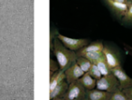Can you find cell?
Masks as SVG:
<instances>
[{"label":"cell","mask_w":132,"mask_h":100,"mask_svg":"<svg viewBox=\"0 0 132 100\" xmlns=\"http://www.w3.org/2000/svg\"><path fill=\"white\" fill-rule=\"evenodd\" d=\"M110 100H129V98L123 92L122 89L119 88L114 92L110 93Z\"/></svg>","instance_id":"e0dca14e"},{"label":"cell","mask_w":132,"mask_h":100,"mask_svg":"<svg viewBox=\"0 0 132 100\" xmlns=\"http://www.w3.org/2000/svg\"><path fill=\"white\" fill-rule=\"evenodd\" d=\"M53 52L57 59L60 69L62 70H66L74 62H76L78 56L75 51L70 50L66 46H64L57 37L53 39Z\"/></svg>","instance_id":"6da1fadb"},{"label":"cell","mask_w":132,"mask_h":100,"mask_svg":"<svg viewBox=\"0 0 132 100\" xmlns=\"http://www.w3.org/2000/svg\"><path fill=\"white\" fill-rule=\"evenodd\" d=\"M113 1H117V2H122V3H130L128 0H113Z\"/></svg>","instance_id":"7402d4cb"},{"label":"cell","mask_w":132,"mask_h":100,"mask_svg":"<svg viewBox=\"0 0 132 100\" xmlns=\"http://www.w3.org/2000/svg\"><path fill=\"white\" fill-rule=\"evenodd\" d=\"M128 1H130V2H132V0H128Z\"/></svg>","instance_id":"603a6c76"},{"label":"cell","mask_w":132,"mask_h":100,"mask_svg":"<svg viewBox=\"0 0 132 100\" xmlns=\"http://www.w3.org/2000/svg\"><path fill=\"white\" fill-rule=\"evenodd\" d=\"M104 45L101 41H94L92 43H89L86 46L80 49L77 52H102Z\"/></svg>","instance_id":"4fadbf2b"},{"label":"cell","mask_w":132,"mask_h":100,"mask_svg":"<svg viewBox=\"0 0 132 100\" xmlns=\"http://www.w3.org/2000/svg\"><path fill=\"white\" fill-rule=\"evenodd\" d=\"M69 87V83L66 80H63L61 84H59L57 87H55L52 91L49 92V98L52 100L62 99L67 92Z\"/></svg>","instance_id":"ba28073f"},{"label":"cell","mask_w":132,"mask_h":100,"mask_svg":"<svg viewBox=\"0 0 132 100\" xmlns=\"http://www.w3.org/2000/svg\"><path fill=\"white\" fill-rule=\"evenodd\" d=\"M111 72L117 77V79L119 80V88L120 89H124L127 88V87H132V78L125 72L124 69L121 67L111 69Z\"/></svg>","instance_id":"5b68a950"},{"label":"cell","mask_w":132,"mask_h":100,"mask_svg":"<svg viewBox=\"0 0 132 100\" xmlns=\"http://www.w3.org/2000/svg\"><path fill=\"white\" fill-rule=\"evenodd\" d=\"M63 80H65V73H64V70L59 69L58 71H56L54 74L50 76L49 92L53 90L55 87H57L59 84L62 83Z\"/></svg>","instance_id":"8fae6325"},{"label":"cell","mask_w":132,"mask_h":100,"mask_svg":"<svg viewBox=\"0 0 132 100\" xmlns=\"http://www.w3.org/2000/svg\"><path fill=\"white\" fill-rule=\"evenodd\" d=\"M88 73L90 75V76H92V77L95 78L96 80L100 79V78H101V76H102V75H101V71H100V69L98 68L97 65H96V64H94V63L92 64V67H90V68L89 69Z\"/></svg>","instance_id":"ac0fdd59"},{"label":"cell","mask_w":132,"mask_h":100,"mask_svg":"<svg viewBox=\"0 0 132 100\" xmlns=\"http://www.w3.org/2000/svg\"><path fill=\"white\" fill-rule=\"evenodd\" d=\"M96 88L110 93L114 92V91L119 89V80L112 73L110 75H107V76H102L100 79L97 80Z\"/></svg>","instance_id":"277c9868"},{"label":"cell","mask_w":132,"mask_h":100,"mask_svg":"<svg viewBox=\"0 0 132 100\" xmlns=\"http://www.w3.org/2000/svg\"><path fill=\"white\" fill-rule=\"evenodd\" d=\"M56 37L62 43L64 46H66L67 48H69L70 50L72 51H79L80 49L83 48L84 46H86L87 45L90 43L89 39L86 38H71V37H65V35H62V34L58 33L56 34Z\"/></svg>","instance_id":"3957f363"},{"label":"cell","mask_w":132,"mask_h":100,"mask_svg":"<svg viewBox=\"0 0 132 100\" xmlns=\"http://www.w3.org/2000/svg\"><path fill=\"white\" fill-rule=\"evenodd\" d=\"M123 21L126 23H132V2L128 6V11L123 16Z\"/></svg>","instance_id":"d6986e66"},{"label":"cell","mask_w":132,"mask_h":100,"mask_svg":"<svg viewBox=\"0 0 132 100\" xmlns=\"http://www.w3.org/2000/svg\"><path fill=\"white\" fill-rule=\"evenodd\" d=\"M87 98V89L81 85V83L77 80L73 83L69 84L67 92L65 93L64 100H83Z\"/></svg>","instance_id":"7a4b0ae2"},{"label":"cell","mask_w":132,"mask_h":100,"mask_svg":"<svg viewBox=\"0 0 132 100\" xmlns=\"http://www.w3.org/2000/svg\"><path fill=\"white\" fill-rule=\"evenodd\" d=\"M77 56H81L90 60L92 63H96L100 58L103 55L102 52H76Z\"/></svg>","instance_id":"9a60e30c"},{"label":"cell","mask_w":132,"mask_h":100,"mask_svg":"<svg viewBox=\"0 0 132 100\" xmlns=\"http://www.w3.org/2000/svg\"><path fill=\"white\" fill-rule=\"evenodd\" d=\"M94 64L97 65L98 68L100 69V71H101V73L102 76H107V75H110L112 73L111 69L110 68V67H109L108 63H107L106 59H105V58H104L103 55L99 58V59H98V61Z\"/></svg>","instance_id":"5bb4252c"},{"label":"cell","mask_w":132,"mask_h":100,"mask_svg":"<svg viewBox=\"0 0 132 100\" xmlns=\"http://www.w3.org/2000/svg\"><path fill=\"white\" fill-rule=\"evenodd\" d=\"M79 81L81 83V85L87 89V90H92L93 88H96V84L97 80L93 78L88 72H85L81 77L79 78Z\"/></svg>","instance_id":"7c38bea8"},{"label":"cell","mask_w":132,"mask_h":100,"mask_svg":"<svg viewBox=\"0 0 132 100\" xmlns=\"http://www.w3.org/2000/svg\"><path fill=\"white\" fill-rule=\"evenodd\" d=\"M102 53L110 69L121 67L120 60H119V56H117V54H116L110 47H109V46H104Z\"/></svg>","instance_id":"52a82bcc"},{"label":"cell","mask_w":132,"mask_h":100,"mask_svg":"<svg viewBox=\"0 0 132 100\" xmlns=\"http://www.w3.org/2000/svg\"><path fill=\"white\" fill-rule=\"evenodd\" d=\"M122 90H123V92L127 95V96L129 98V100H132V87H127V88H124V89H122Z\"/></svg>","instance_id":"44dd1931"},{"label":"cell","mask_w":132,"mask_h":100,"mask_svg":"<svg viewBox=\"0 0 132 100\" xmlns=\"http://www.w3.org/2000/svg\"><path fill=\"white\" fill-rule=\"evenodd\" d=\"M60 69L59 64L57 61H54L53 59H50V76L54 74L56 71Z\"/></svg>","instance_id":"ffe728a7"},{"label":"cell","mask_w":132,"mask_h":100,"mask_svg":"<svg viewBox=\"0 0 132 100\" xmlns=\"http://www.w3.org/2000/svg\"><path fill=\"white\" fill-rule=\"evenodd\" d=\"M110 92L93 88L92 90H87V99L89 100H110Z\"/></svg>","instance_id":"30bf717a"},{"label":"cell","mask_w":132,"mask_h":100,"mask_svg":"<svg viewBox=\"0 0 132 100\" xmlns=\"http://www.w3.org/2000/svg\"><path fill=\"white\" fill-rule=\"evenodd\" d=\"M64 73H65V80L69 84H71L79 80V78L85 72L80 67V66L76 62H74L72 66H70L66 70H64Z\"/></svg>","instance_id":"8992f818"},{"label":"cell","mask_w":132,"mask_h":100,"mask_svg":"<svg viewBox=\"0 0 132 100\" xmlns=\"http://www.w3.org/2000/svg\"><path fill=\"white\" fill-rule=\"evenodd\" d=\"M76 63L80 66V67H81V68L82 69L84 72H88L89 69H90V67H92V64L89 59H87L86 58H84V56H77Z\"/></svg>","instance_id":"2e32d148"},{"label":"cell","mask_w":132,"mask_h":100,"mask_svg":"<svg viewBox=\"0 0 132 100\" xmlns=\"http://www.w3.org/2000/svg\"><path fill=\"white\" fill-rule=\"evenodd\" d=\"M110 8L117 14L119 17H123L128 11V6L130 3H122V2H117V1H113V0H105Z\"/></svg>","instance_id":"9c48e42d"}]
</instances>
